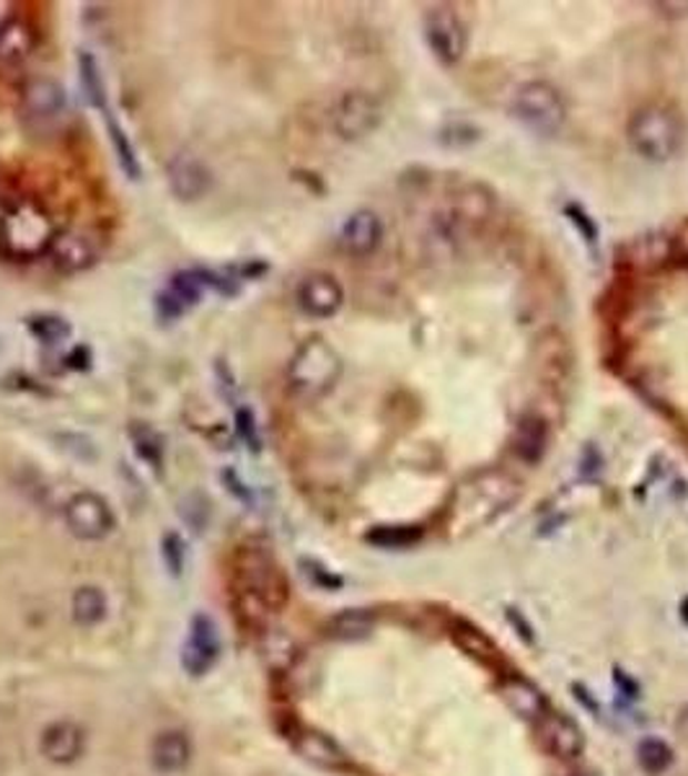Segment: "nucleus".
Here are the masks:
<instances>
[{
  "label": "nucleus",
  "instance_id": "f257e3e1",
  "mask_svg": "<svg viewBox=\"0 0 688 776\" xmlns=\"http://www.w3.org/2000/svg\"><path fill=\"white\" fill-rule=\"evenodd\" d=\"M54 239H58L54 221L37 202L27 198L0 202V254L29 262L50 254Z\"/></svg>",
  "mask_w": 688,
  "mask_h": 776
},
{
  "label": "nucleus",
  "instance_id": "f03ea898",
  "mask_svg": "<svg viewBox=\"0 0 688 776\" xmlns=\"http://www.w3.org/2000/svg\"><path fill=\"white\" fill-rule=\"evenodd\" d=\"M342 375V360L337 350L322 336H311L295 350V355L287 365V383L295 394L303 399H318L330 394L334 383Z\"/></svg>",
  "mask_w": 688,
  "mask_h": 776
},
{
  "label": "nucleus",
  "instance_id": "7ed1b4c3",
  "mask_svg": "<svg viewBox=\"0 0 688 776\" xmlns=\"http://www.w3.org/2000/svg\"><path fill=\"white\" fill-rule=\"evenodd\" d=\"M629 140L647 159H670L684 143V124L674 112L650 107L629 122Z\"/></svg>",
  "mask_w": 688,
  "mask_h": 776
},
{
  "label": "nucleus",
  "instance_id": "20e7f679",
  "mask_svg": "<svg viewBox=\"0 0 688 776\" xmlns=\"http://www.w3.org/2000/svg\"><path fill=\"white\" fill-rule=\"evenodd\" d=\"M65 525L75 538L101 541L114 528V511L97 492H78L65 503Z\"/></svg>",
  "mask_w": 688,
  "mask_h": 776
},
{
  "label": "nucleus",
  "instance_id": "39448f33",
  "mask_svg": "<svg viewBox=\"0 0 688 776\" xmlns=\"http://www.w3.org/2000/svg\"><path fill=\"white\" fill-rule=\"evenodd\" d=\"M515 114H518L530 130L542 132V135H552V132H557L561 122H565V104H561V99L549 85L530 83L526 89H520L518 99H515Z\"/></svg>",
  "mask_w": 688,
  "mask_h": 776
},
{
  "label": "nucleus",
  "instance_id": "423d86ee",
  "mask_svg": "<svg viewBox=\"0 0 688 776\" xmlns=\"http://www.w3.org/2000/svg\"><path fill=\"white\" fill-rule=\"evenodd\" d=\"M221 655V634L210 616L198 614L190 624V637L182 647V665L190 676H205Z\"/></svg>",
  "mask_w": 688,
  "mask_h": 776
},
{
  "label": "nucleus",
  "instance_id": "0eeeda50",
  "mask_svg": "<svg viewBox=\"0 0 688 776\" xmlns=\"http://www.w3.org/2000/svg\"><path fill=\"white\" fill-rule=\"evenodd\" d=\"M295 298H299V305L303 313H308V316L314 319H330L342 309L344 293H342V285L332 278V274L314 272L301 280Z\"/></svg>",
  "mask_w": 688,
  "mask_h": 776
},
{
  "label": "nucleus",
  "instance_id": "6e6552de",
  "mask_svg": "<svg viewBox=\"0 0 688 776\" xmlns=\"http://www.w3.org/2000/svg\"><path fill=\"white\" fill-rule=\"evenodd\" d=\"M425 34L433 52L448 65L464 54V23L451 8H435L427 13Z\"/></svg>",
  "mask_w": 688,
  "mask_h": 776
},
{
  "label": "nucleus",
  "instance_id": "1a4fd4ad",
  "mask_svg": "<svg viewBox=\"0 0 688 776\" xmlns=\"http://www.w3.org/2000/svg\"><path fill=\"white\" fill-rule=\"evenodd\" d=\"M85 748V735L75 723L60 719V723L47 725L42 735H39V754H42L50 764L68 766L75 764L83 756Z\"/></svg>",
  "mask_w": 688,
  "mask_h": 776
},
{
  "label": "nucleus",
  "instance_id": "9d476101",
  "mask_svg": "<svg viewBox=\"0 0 688 776\" xmlns=\"http://www.w3.org/2000/svg\"><path fill=\"white\" fill-rule=\"evenodd\" d=\"M21 112L34 122H52L65 112V89L52 78H31L21 91Z\"/></svg>",
  "mask_w": 688,
  "mask_h": 776
},
{
  "label": "nucleus",
  "instance_id": "9b49d317",
  "mask_svg": "<svg viewBox=\"0 0 688 776\" xmlns=\"http://www.w3.org/2000/svg\"><path fill=\"white\" fill-rule=\"evenodd\" d=\"M166 174H169L171 192L176 194V200H184V202L205 198L210 184H213V177H210L205 163L198 161L190 153L174 155V159L169 161Z\"/></svg>",
  "mask_w": 688,
  "mask_h": 776
},
{
  "label": "nucleus",
  "instance_id": "f8f14e48",
  "mask_svg": "<svg viewBox=\"0 0 688 776\" xmlns=\"http://www.w3.org/2000/svg\"><path fill=\"white\" fill-rule=\"evenodd\" d=\"M538 727H542V740L552 756L561 758V762H575V758L583 756L585 738L580 727L569 717L557 715V712H546Z\"/></svg>",
  "mask_w": 688,
  "mask_h": 776
},
{
  "label": "nucleus",
  "instance_id": "ddd939ff",
  "mask_svg": "<svg viewBox=\"0 0 688 776\" xmlns=\"http://www.w3.org/2000/svg\"><path fill=\"white\" fill-rule=\"evenodd\" d=\"M50 256H52L54 270L75 274V272L89 270V266L97 262V246H93L91 239L83 236V233L68 231V233H58V239H54V244L50 249Z\"/></svg>",
  "mask_w": 688,
  "mask_h": 776
},
{
  "label": "nucleus",
  "instance_id": "4468645a",
  "mask_svg": "<svg viewBox=\"0 0 688 776\" xmlns=\"http://www.w3.org/2000/svg\"><path fill=\"white\" fill-rule=\"evenodd\" d=\"M375 122H378V107L363 93H347L337 107V117H334L342 138L365 135L367 130L375 128Z\"/></svg>",
  "mask_w": 688,
  "mask_h": 776
},
{
  "label": "nucleus",
  "instance_id": "2eb2a0df",
  "mask_svg": "<svg viewBox=\"0 0 688 776\" xmlns=\"http://www.w3.org/2000/svg\"><path fill=\"white\" fill-rule=\"evenodd\" d=\"M381 221L371 210H360L347 218L342 229V249L352 256H367L381 244Z\"/></svg>",
  "mask_w": 688,
  "mask_h": 776
},
{
  "label": "nucleus",
  "instance_id": "dca6fc26",
  "mask_svg": "<svg viewBox=\"0 0 688 776\" xmlns=\"http://www.w3.org/2000/svg\"><path fill=\"white\" fill-rule=\"evenodd\" d=\"M192 758V743L182 730H163L155 735L151 762L161 774H179Z\"/></svg>",
  "mask_w": 688,
  "mask_h": 776
},
{
  "label": "nucleus",
  "instance_id": "f3484780",
  "mask_svg": "<svg viewBox=\"0 0 688 776\" xmlns=\"http://www.w3.org/2000/svg\"><path fill=\"white\" fill-rule=\"evenodd\" d=\"M503 699L507 702L515 715L528 719V723H542V717L546 715V696L538 692V686L530 684V681L513 676L503 684Z\"/></svg>",
  "mask_w": 688,
  "mask_h": 776
},
{
  "label": "nucleus",
  "instance_id": "a211bd4d",
  "mask_svg": "<svg viewBox=\"0 0 688 776\" xmlns=\"http://www.w3.org/2000/svg\"><path fill=\"white\" fill-rule=\"evenodd\" d=\"M37 47V34L19 16H8L0 21V62H21L27 60Z\"/></svg>",
  "mask_w": 688,
  "mask_h": 776
},
{
  "label": "nucleus",
  "instance_id": "6ab92c4d",
  "mask_svg": "<svg viewBox=\"0 0 688 776\" xmlns=\"http://www.w3.org/2000/svg\"><path fill=\"white\" fill-rule=\"evenodd\" d=\"M299 754L306 758L308 764L318 766V769H326V772L347 769V756H344V750L332 738H326V735L316 730H308L301 735Z\"/></svg>",
  "mask_w": 688,
  "mask_h": 776
},
{
  "label": "nucleus",
  "instance_id": "aec40b11",
  "mask_svg": "<svg viewBox=\"0 0 688 776\" xmlns=\"http://www.w3.org/2000/svg\"><path fill=\"white\" fill-rule=\"evenodd\" d=\"M107 608V595L97 585H83L73 593V618L81 626L104 622Z\"/></svg>",
  "mask_w": 688,
  "mask_h": 776
},
{
  "label": "nucleus",
  "instance_id": "412c9836",
  "mask_svg": "<svg viewBox=\"0 0 688 776\" xmlns=\"http://www.w3.org/2000/svg\"><path fill=\"white\" fill-rule=\"evenodd\" d=\"M375 618L365 608H344L330 622L332 637L337 639H365L373 632Z\"/></svg>",
  "mask_w": 688,
  "mask_h": 776
},
{
  "label": "nucleus",
  "instance_id": "4be33fe9",
  "mask_svg": "<svg viewBox=\"0 0 688 776\" xmlns=\"http://www.w3.org/2000/svg\"><path fill=\"white\" fill-rule=\"evenodd\" d=\"M637 762L643 766V772L650 776H660L674 766V750H670L666 740L645 738L637 748Z\"/></svg>",
  "mask_w": 688,
  "mask_h": 776
},
{
  "label": "nucleus",
  "instance_id": "5701e85b",
  "mask_svg": "<svg viewBox=\"0 0 688 776\" xmlns=\"http://www.w3.org/2000/svg\"><path fill=\"white\" fill-rule=\"evenodd\" d=\"M29 332L42 344H60L73 334V326L58 313H39V316L29 319Z\"/></svg>",
  "mask_w": 688,
  "mask_h": 776
},
{
  "label": "nucleus",
  "instance_id": "b1692460",
  "mask_svg": "<svg viewBox=\"0 0 688 776\" xmlns=\"http://www.w3.org/2000/svg\"><path fill=\"white\" fill-rule=\"evenodd\" d=\"M546 449V427L542 420H526L518 427V441H515V451L520 453L526 461H538Z\"/></svg>",
  "mask_w": 688,
  "mask_h": 776
},
{
  "label": "nucleus",
  "instance_id": "393cba45",
  "mask_svg": "<svg viewBox=\"0 0 688 776\" xmlns=\"http://www.w3.org/2000/svg\"><path fill=\"white\" fill-rule=\"evenodd\" d=\"M132 441H135V445H138L140 458H145L153 468H159L161 453H163L159 433H153V430L145 427V425H138V427H132Z\"/></svg>",
  "mask_w": 688,
  "mask_h": 776
},
{
  "label": "nucleus",
  "instance_id": "a878e982",
  "mask_svg": "<svg viewBox=\"0 0 688 776\" xmlns=\"http://www.w3.org/2000/svg\"><path fill=\"white\" fill-rule=\"evenodd\" d=\"M163 560H166V564L171 567V572L174 575H179L184 567V548H182V541H179V536H171L163 538Z\"/></svg>",
  "mask_w": 688,
  "mask_h": 776
},
{
  "label": "nucleus",
  "instance_id": "bb28decb",
  "mask_svg": "<svg viewBox=\"0 0 688 776\" xmlns=\"http://www.w3.org/2000/svg\"><path fill=\"white\" fill-rule=\"evenodd\" d=\"M236 427H239L241 441H246L254 451L260 449V435H256V425H254L252 410H239L236 412Z\"/></svg>",
  "mask_w": 688,
  "mask_h": 776
},
{
  "label": "nucleus",
  "instance_id": "cd10ccee",
  "mask_svg": "<svg viewBox=\"0 0 688 776\" xmlns=\"http://www.w3.org/2000/svg\"><path fill=\"white\" fill-rule=\"evenodd\" d=\"M676 727H678V733L684 735V738H688V704L681 709V715H678Z\"/></svg>",
  "mask_w": 688,
  "mask_h": 776
}]
</instances>
